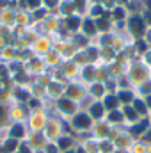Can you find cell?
I'll use <instances>...</instances> for the list:
<instances>
[{
  "label": "cell",
  "instance_id": "6da1fadb",
  "mask_svg": "<svg viewBox=\"0 0 151 153\" xmlns=\"http://www.w3.org/2000/svg\"><path fill=\"white\" fill-rule=\"evenodd\" d=\"M76 119H78V121H76V125H78V126H84V125H87V123H89L85 116H78Z\"/></svg>",
  "mask_w": 151,
  "mask_h": 153
},
{
  "label": "cell",
  "instance_id": "7a4b0ae2",
  "mask_svg": "<svg viewBox=\"0 0 151 153\" xmlns=\"http://www.w3.org/2000/svg\"><path fill=\"white\" fill-rule=\"evenodd\" d=\"M14 148H16V143H13V141H9V143L5 144V150H7V152H13Z\"/></svg>",
  "mask_w": 151,
  "mask_h": 153
},
{
  "label": "cell",
  "instance_id": "3957f363",
  "mask_svg": "<svg viewBox=\"0 0 151 153\" xmlns=\"http://www.w3.org/2000/svg\"><path fill=\"white\" fill-rule=\"evenodd\" d=\"M13 135H16V137H20V135H21V128H20V126H16V128H13Z\"/></svg>",
  "mask_w": 151,
  "mask_h": 153
},
{
  "label": "cell",
  "instance_id": "277c9868",
  "mask_svg": "<svg viewBox=\"0 0 151 153\" xmlns=\"http://www.w3.org/2000/svg\"><path fill=\"white\" fill-rule=\"evenodd\" d=\"M70 27H76V20H75V18H71V20H70Z\"/></svg>",
  "mask_w": 151,
  "mask_h": 153
},
{
  "label": "cell",
  "instance_id": "5b68a950",
  "mask_svg": "<svg viewBox=\"0 0 151 153\" xmlns=\"http://www.w3.org/2000/svg\"><path fill=\"white\" fill-rule=\"evenodd\" d=\"M93 111H94V114H96V116H98V114H101V109H100V107H94Z\"/></svg>",
  "mask_w": 151,
  "mask_h": 153
},
{
  "label": "cell",
  "instance_id": "8992f818",
  "mask_svg": "<svg viewBox=\"0 0 151 153\" xmlns=\"http://www.w3.org/2000/svg\"><path fill=\"white\" fill-rule=\"evenodd\" d=\"M29 2H30V5H32V7H36V5L39 4V0H29Z\"/></svg>",
  "mask_w": 151,
  "mask_h": 153
}]
</instances>
